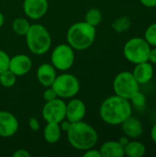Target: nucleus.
Returning <instances> with one entry per match:
<instances>
[{"instance_id": "f257e3e1", "label": "nucleus", "mask_w": 156, "mask_h": 157, "mask_svg": "<svg viewBox=\"0 0 156 157\" xmlns=\"http://www.w3.org/2000/svg\"><path fill=\"white\" fill-rule=\"evenodd\" d=\"M132 108L129 99L114 95L107 98L99 108L101 120L109 125H120L131 115Z\"/></svg>"}, {"instance_id": "f03ea898", "label": "nucleus", "mask_w": 156, "mask_h": 157, "mask_svg": "<svg viewBox=\"0 0 156 157\" xmlns=\"http://www.w3.org/2000/svg\"><path fill=\"white\" fill-rule=\"evenodd\" d=\"M67 139L74 149L86 151L95 147L98 141V134L94 127L81 121L72 123L67 132Z\"/></svg>"}, {"instance_id": "7ed1b4c3", "label": "nucleus", "mask_w": 156, "mask_h": 157, "mask_svg": "<svg viewBox=\"0 0 156 157\" xmlns=\"http://www.w3.org/2000/svg\"><path fill=\"white\" fill-rule=\"evenodd\" d=\"M97 36V28L86 21H79L70 26L66 33L67 43L74 51H85L91 47Z\"/></svg>"}, {"instance_id": "20e7f679", "label": "nucleus", "mask_w": 156, "mask_h": 157, "mask_svg": "<svg viewBox=\"0 0 156 157\" xmlns=\"http://www.w3.org/2000/svg\"><path fill=\"white\" fill-rule=\"evenodd\" d=\"M25 37L27 47L33 54L42 55L51 49V34L41 24H31Z\"/></svg>"}, {"instance_id": "39448f33", "label": "nucleus", "mask_w": 156, "mask_h": 157, "mask_svg": "<svg viewBox=\"0 0 156 157\" xmlns=\"http://www.w3.org/2000/svg\"><path fill=\"white\" fill-rule=\"evenodd\" d=\"M150 51L151 45L145 40V39L139 37L130 39L123 47V54L125 58L134 64L147 62Z\"/></svg>"}, {"instance_id": "423d86ee", "label": "nucleus", "mask_w": 156, "mask_h": 157, "mask_svg": "<svg viewBox=\"0 0 156 157\" xmlns=\"http://www.w3.org/2000/svg\"><path fill=\"white\" fill-rule=\"evenodd\" d=\"M51 87L60 98H74L80 90V82L78 78L68 73L57 75Z\"/></svg>"}, {"instance_id": "0eeeda50", "label": "nucleus", "mask_w": 156, "mask_h": 157, "mask_svg": "<svg viewBox=\"0 0 156 157\" xmlns=\"http://www.w3.org/2000/svg\"><path fill=\"white\" fill-rule=\"evenodd\" d=\"M139 88L140 85L131 72H120L114 78L113 89L115 95L121 98L130 99L137 91H139Z\"/></svg>"}, {"instance_id": "6e6552de", "label": "nucleus", "mask_w": 156, "mask_h": 157, "mask_svg": "<svg viewBox=\"0 0 156 157\" xmlns=\"http://www.w3.org/2000/svg\"><path fill=\"white\" fill-rule=\"evenodd\" d=\"M74 50L68 43L57 45L51 54V62L56 70L64 72L69 70L74 63Z\"/></svg>"}, {"instance_id": "1a4fd4ad", "label": "nucleus", "mask_w": 156, "mask_h": 157, "mask_svg": "<svg viewBox=\"0 0 156 157\" xmlns=\"http://www.w3.org/2000/svg\"><path fill=\"white\" fill-rule=\"evenodd\" d=\"M66 114V103L63 98H57L53 100L45 102L41 115L46 122L60 123L65 119Z\"/></svg>"}, {"instance_id": "9d476101", "label": "nucleus", "mask_w": 156, "mask_h": 157, "mask_svg": "<svg viewBox=\"0 0 156 157\" xmlns=\"http://www.w3.org/2000/svg\"><path fill=\"white\" fill-rule=\"evenodd\" d=\"M18 128V121L13 113L7 110H0V137H12L17 133Z\"/></svg>"}, {"instance_id": "9b49d317", "label": "nucleus", "mask_w": 156, "mask_h": 157, "mask_svg": "<svg viewBox=\"0 0 156 157\" xmlns=\"http://www.w3.org/2000/svg\"><path fill=\"white\" fill-rule=\"evenodd\" d=\"M49 8L48 0H24L23 10L25 15L30 19H40L43 17Z\"/></svg>"}, {"instance_id": "f8f14e48", "label": "nucleus", "mask_w": 156, "mask_h": 157, "mask_svg": "<svg viewBox=\"0 0 156 157\" xmlns=\"http://www.w3.org/2000/svg\"><path fill=\"white\" fill-rule=\"evenodd\" d=\"M86 113V107L85 102L80 98H72L68 103H66V114L65 119L72 123L81 121L84 120Z\"/></svg>"}, {"instance_id": "ddd939ff", "label": "nucleus", "mask_w": 156, "mask_h": 157, "mask_svg": "<svg viewBox=\"0 0 156 157\" xmlns=\"http://www.w3.org/2000/svg\"><path fill=\"white\" fill-rule=\"evenodd\" d=\"M32 68V61L26 54H17L10 58L8 69L17 76L27 75Z\"/></svg>"}, {"instance_id": "4468645a", "label": "nucleus", "mask_w": 156, "mask_h": 157, "mask_svg": "<svg viewBox=\"0 0 156 157\" xmlns=\"http://www.w3.org/2000/svg\"><path fill=\"white\" fill-rule=\"evenodd\" d=\"M56 76H57L56 69L51 63H44L38 67L37 79L42 86L44 87L51 86Z\"/></svg>"}, {"instance_id": "2eb2a0df", "label": "nucleus", "mask_w": 156, "mask_h": 157, "mask_svg": "<svg viewBox=\"0 0 156 157\" xmlns=\"http://www.w3.org/2000/svg\"><path fill=\"white\" fill-rule=\"evenodd\" d=\"M121 129L123 133L131 139L139 138L143 132V127L142 122L135 117L131 115L127 118L121 124Z\"/></svg>"}, {"instance_id": "dca6fc26", "label": "nucleus", "mask_w": 156, "mask_h": 157, "mask_svg": "<svg viewBox=\"0 0 156 157\" xmlns=\"http://www.w3.org/2000/svg\"><path fill=\"white\" fill-rule=\"evenodd\" d=\"M132 75L135 77L136 81L139 83V85H144L149 83L154 76L153 63H151L149 61L137 63L132 72Z\"/></svg>"}, {"instance_id": "f3484780", "label": "nucleus", "mask_w": 156, "mask_h": 157, "mask_svg": "<svg viewBox=\"0 0 156 157\" xmlns=\"http://www.w3.org/2000/svg\"><path fill=\"white\" fill-rule=\"evenodd\" d=\"M102 157H123L124 147L118 141H108L99 149Z\"/></svg>"}, {"instance_id": "a211bd4d", "label": "nucleus", "mask_w": 156, "mask_h": 157, "mask_svg": "<svg viewBox=\"0 0 156 157\" xmlns=\"http://www.w3.org/2000/svg\"><path fill=\"white\" fill-rule=\"evenodd\" d=\"M61 136H62V130L60 128L59 123L47 122V125L43 130L44 140L50 144H54L60 141Z\"/></svg>"}, {"instance_id": "6ab92c4d", "label": "nucleus", "mask_w": 156, "mask_h": 157, "mask_svg": "<svg viewBox=\"0 0 156 157\" xmlns=\"http://www.w3.org/2000/svg\"><path fill=\"white\" fill-rule=\"evenodd\" d=\"M145 153L146 147L141 142L130 141L124 146V155H127L128 157H142L145 155Z\"/></svg>"}, {"instance_id": "aec40b11", "label": "nucleus", "mask_w": 156, "mask_h": 157, "mask_svg": "<svg viewBox=\"0 0 156 157\" xmlns=\"http://www.w3.org/2000/svg\"><path fill=\"white\" fill-rule=\"evenodd\" d=\"M29 21L25 17H17L12 22V29L13 31L19 36H25L30 27Z\"/></svg>"}, {"instance_id": "412c9836", "label": "nucleus", "mask_w": 156, "mask_h": 157, "mask_svg": "<svg viewBox=\"0 0 156 157\" xmlns=\"http://www.w3.org/2000/svg\"><path fill=\"white\" fill-rule=\"evenodd\" d=\"M85 21L93 27H97L102 21V13L98 8H90L85 16Z\"/></svg>"}, {"instance_id": "4be33fe9", "label": "nucleus", "mask_w": 156, "mask_h": 157, "mask_svg": "<svg viewBox=\"0 0 156 157\" xmlns=\"http://www.w3.org/2000/svg\"><path fill=\"white\" fill-rule=\"evenodd\" d=\"M17 82V75L12 73L9 69L2 72L0 74V84L4 87L9 88L16 85Z\"/></svg>"}, {"instance_id": "5701e85b", "label": "nucleus", "mask_w": 156, "mask_h": 157, "mask_svg": "<svg viewBox=\"0 0 156 157\" xmlns=\"http://www.w3.org/2000/svg\"><path fill=\"white\" fill-rule=\"evenodd\" d=\"M111 26L115 31L121 33V32L126 31L131 27V20L127 17H121L115 19Z\"/></svg>"}, {"instance_id": "b1692460", "label": "nucleus", "mask_w": 156, "mask_h": 157, "mask_svg": "<svg viewBox=\"0 0 156 157\" xmlns=\"http://www.w3.org/2000/svg\"><path fill=\"white\" fill-rule=\"evenodd\" d=\"M129 100H131V104L136 109H143L146 105V97L141 91H137Z\"/></svg>"}, {"instance_id": "393cba45", "label": "nucleus", "mask_w": 156, "mask_h": 157, "mask_svg": "<svg viewBox=\"0 0 156 157\" xmlns=\"http://www.w3.org/2000/svg\"><path fill=\"white\" fill-rule=\"evenodd\" d=\"M144 39L150 45L156 47V23H153L147 28Z\"/></svg>"}, {"instance_id": "a878e982", "label": "nucleus", "mask_w": 156, "mask_h": 157, "mask_svg": "<svg viewBox=\"0 0 156 157\" xmlns=\"http://www.w3.org/2000/svg\"><path fill=\"white\" fill-rule=\"evenodd\" d=\"M9 61L10 57L8 56V54L5 51L0 50V74L8 69Z\"/></svg>"}, {"instance_id": "bb28decb", "label": "nucleus", "mask_w": 156, "mask_h": 157, "mask_svg": "<svg viewBox=\"0 0 156 157\" xmlns=\"http://www.w3.org/2000/svg\"><path fill=\"white\" fill-rule=\"evenodd\" d=\"M43 99L45 102H48V101H51V100H53L55 98H58L57 94L55 93V91L53 90V88L51 86H49V87H46L45 91L43 92Z\"/></svg>"}, {"instance_id": "cd10ccee", "label": "nucleus", "mask_w": 156, "mask_h": 157, "mask_svg": "<svg viewBox=\"0 0 156 157\" xmlns=\"http://www.w3.org/2000/svg\"><path fill=\"white\" fill-rule=\"evenodd\" d=\"M28 124H29V127L30 128V130L33 131V132H37V131L40 130V122H39V121H38L36 118H34V117L29 119Z\"/></svg>"}, {"instance_id": "c85d7f7f", "label": "nucleus", "mask_w": 156, "mask_h": 157, "mask_svg": "<svg viewBox=\"0 0 156 157\" xmlns=\"http://www.w3.org/2000/svg\"><path fill=\"white\" fill-rule=\"evenodd\" d=\"M83 155H84V157H102L100 151L94 149V147L90 148L88 150H86Z\"/></svg>"}, {"instance_id": "c756f323", "label": "nucleus", "mask_w": 156, "mask_h": 157, "mask_svg": "<svg viewBox=\"0 0 156 157\" xmlns=\"http://www.w3.org/2000/svg\"><path fill=\"white\" fill-rule=\"evenodd\" d=\"M13 157H30V153L25 149H18L15 151L12 155Z\"/></svg>"}, {"instance_id": "7c9ffc66", "label": "nucleus", "mask_w": 156, "mask_h": 157, "mask_svg": "<svg viewBox=\"0 0 156 157\" xmlns=\"http://www.w3.org/2000/svg\"><path fill=\"white\" fill-rule=\"evenodd\" d=\"M59 125H60V128H61L62 132H68V130L70 129L71 125H72V122H71V121H69L68 120L64 119L63 121H62L59 123Z\"/></svg>"}, {"instance_id": "2f4dec72", "label": "nucleus", "mask_w": 156, "mask_h": 157, "mask_svg": "<svg viewBox=\"0 0 156 157\" xmlns=\"http://www.w3.org/2000/svg\"><path fill=\"white\" fill-rule=\"evenodd\" d=\"M148 61L151 63H156V48L152 49L151 48V51H150V53H149V59Z\"/></svg>"}, {"instance_id": "473e14b6", "label": "nucleus", "mask_w": 156, "mask_h": 157, "mask_svg": "<svg viewBox=\"0 0 156 157\" xmlns=\"http://www.w3.org/2000/svg\"><path fill=\"white\" fill-rule=\"evenodd\" d=\"M140 2L146 7L156 6V0H140Z\"/></svg>"}, {"instance_id": "72a5a7b5", "label": "nucleus", "mask_w": 156, "mask_h": 157, "mask_svg": "<svg viewBox=\"0 0 156 157\" xmlns=\"http://www.w3.org/2000/svg\"><path fill=\"white\" fill-rule=\"evenodd\" d=\"M118 142H119V143H120V144L124 147V146H125V145L130 142V138H129V137H127V136L125 135V136H123V137L120 138V140H119Z\"/></svg>"}, {"instance_id": "f704fd0d", "label": "nucleus", "mask_w": 156, "mask_h": 157, "mask_svg": "<svg viewBox=\"0 0 156 157\" xmlns=\"http://www.w3.org/2000/svg\"><path fill=\"white\" fill-rule=\"evenodd\" d=\"M151 138H152L153 142L156 144V123L153 126V128L151 130Z\"/></svg>"}, {"instance_id": "c9c22d12", "label": "nucleus", "mask_w": 156, "mask_h": 157, "mask_svg": "<svg viewBox=\"0 0 156 157\" xmlns=\"http://www.w3.org/2000/svg\"><path fill=\"white\" fill-rule=\"evenodd\" d=\"M4 23H5V17H4V14L0 12V29L3 27Z\"/></svg>"}]
</instances>
